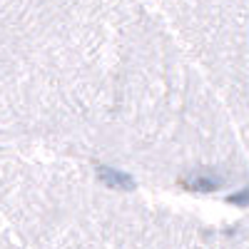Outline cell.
I'll return each instance as SVG.
<instances>
[{"label":"cell","instance_id":"1","mask_svg":"<svg viewBox=\"0 0 249 249\" xmlns=\"http://www.w3.org/2000/svg\"><path fill=\"white\" fill-rule=\"evenodd\" d=\"M97 175H100V179L105 182L107 187H117V190H132V177H127V175H122V172H117V170H110V167H97Z\"/></svg>","mask_w":249,"mask_h":249},{"label":"cell","instance_id":"2","mask_svg":"<svg viewBox=\"0 0 249 249\" xmlns=\"http://www.w3.org/2000/svg\"><path fill=\"white\" fill-rule=\"evenodd\" d=\"M190 187L192 190H202V192H212V190H217L219 187V179H210V177H197L195 182H190Z\"/></svg>","mask_w":249,"mask_h":249}]
</instances>
